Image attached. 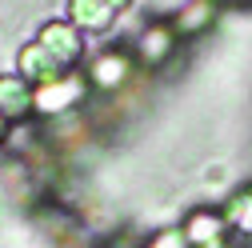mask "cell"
Masks as SVG:
<instances>
[{"mask_svg": "<svg viewBox=\"0 0 252 248\" xmlns=\"http://www.w3.org/2000/svg\"><path fill=\"white\" fill-rule=\"evenodd\" d=\"M84 92H88V80L76 76V72H64V76H56L48 84H36L32 112H40V116H64L68 108H76L84 100Z\"/></svg>", "mask_w": 252, "mask_h": 248, "instance_id": "1", "label": "cell"}, {"mask_svg": "<svg viewBox=\"0 0 252 248\" xmlns=\"http://www.w3.org/2000/svg\"><path fill=\"white\" fill-rule=\"evenodd\" d=\"M36 40H40L64 68H72L76 60H80V52H84V32H80L72 20H44L40 32H36Z\"/></svg>", "mask_w": 252, "mask_h": 248, "instance_id": "2", "label": "cell"}, {"mask_svg": "<svg viewBox=\"0 0 252 248\" xmlns=\"http://www.w3.org/2000/svg\"><path fill=\"white\" fill-rule=\"evenodd\" d=\"M16 72H20L28 84H48V80H56V76H64L68 68L60 64V60H56L40 40H28V44L16 52Z\"/></svg>", "mask_w": 252, "mask_h": 248, "instance_id": "3", "label": "cell"}, {"mask_svg": "<svg viewBox=\"0 0 252 248\" xmlns=\"http://www.w3.org/2000/svg\"><path fill=\"white\" fill-rule=\"evenodd\" d=\"M128 72H132V56L128 52H100L96 60L88 64V84L92 88H104V92H116L124 80H128Z\"/></svg>", "mask_w": 252, "mask_h": 248, "instance_id": "4", "label": "cell"}, {"mask_svg": "<svg viewBox=\"0 0 252 248\" xmlns=\"http://www.w3.org/2000/svg\"><path fill=\"white\" fill-rule=\"evenodd\" d=\"M32 84H28L20 72H0V116L8 120H24L32 112Z\"/></svg>", "mask_w": 252, "mask_h": 248, "instance_id": "5", "label": "cell"}, {"mask_svg": "<svg viewBox=\"0 0 252 248\" xmlns=\"http://www.w3.org/2000/svg\"><path fill=\"white\" fill-rule=\"evenodd\" d=\"M176 48V28L172 24H148L144 32L136 36V56L144 64H164Z\"/></svg>", "mask_w": 252, "mask_h": 248, "instance_id": "6", "label": "cell"}, {"mask_svg": "<svg viewBox=\"0 0 252 248\" xmlns=\"http://www.w3.org/2000/svg\"><path fill=\"white\" fill-rule=\"evenodd\" d=\"M68 20L80 28V32H108L116 12L104 4V0H68Z\"/></svg>", "mask_w": 252, "mask_h": 248, "instance_id": "7", "label": "cell"}, {"mask_svg": "<svg viewBox=\"0 0 252 248\" xmlns=\"http://www.w3.org/2000/svg\"><path fill=\"white\" fill-rule=\"evenodd\" d=\"M224 228H228V220L220 212H192L188 224H184V236H188V244H196V248H212V244H220Z\"/></svg>", "mask_w": 252, "mask_h": 248, "instance_id": "8", "label": "cell"}, {"mask_svg": "<svg viewBox=\"0 0 252 248\" xmlns=\"http://www.w3.org/2000/svg\"><path fill=\"white\" fill-rule=\"evenodd\" d=\"M212 0H188V4L176 12V32H188V36H192V32H200V28H208L212 24Z\"/></svg>", "mask_w": 252, "mask_h": 248, "instance_id": "9", "label": "cell"}, {"mask_svg": "<svg viewBox=\"0 0 252 248\" xmlns=\"http://www.w3.org/2000/svg\"><path fill=\"white\" fill-rule=\"evenodd\" d=\"M224 220H228L232 228H240V232H252V192H244V196H232V200H228Z\"/></svg>", "mask_w": 252, "mask_h": 248, "instance_id": "10", "label": "cell"}, {"mask_svg": "<svg viewBox=\"0 0 252 248\" xmlns=\"http://www.w3.org/2000/svg\"><path fill=\"white\" fill-rule=\"evenodd\" d=\"M148 248H192L188 244V236H184V228H164L160 236H156Z\"/></svg>", "mask_w": 252, "mask_h": 248, "instance_id": "11", "label": "cell"}, {"mask_svg": "<svg viewBox=\"0 0 252 248\" xmlns=\"http://www.w3.org/2000/svg\"><path fill=\"white\" fill-rule=\"evenodd\" d=\"M144 4H148L152 12H160V16H168V12L176 16V12H180V8L188 4V0H144Z\"/></svg>", "mask_w": 252, "mask_h": 248, "instance_id": "12", "label": "cell"}, {"mask_svg": "<svg viewBox=\"0 0 252 248\" xmlns=\"http://www.w3.org/2000/svg\"><path fill=\"white\" fill-rule=\"evenodd\" d=\"M8 136H12V120H8V116H0V144H4Z\"/></svg>", "mask_w": 252, "mask_h": 248, "instance_id": "13", "label": "cell"}, {"mask_svg": "<svg viewBox=\"0 0 252 248\" xmlns=\"http://www.w3.org/2000/svg\"><path fill=\"white\" fill-rule=\"evenodd\" d=\"M104 4H108L112 12H124V8H132V0H104Z\"/></svg>", "mask_w": 252, "mask_h": 248, "instance_id": "14", "label": "cell"}, {"mask_svg": "<svg viewBox=\"0 0 252 248\" xmlns=\"http://www.w3.org/2000/svg\"><path fill=\"white\" fill-rule=\"evenodd\" d=\"M212 248H220V244H212Z\"/></svg>", "mask_w": 252, "mask_h": 248, "instance_id": "15", "label": "cell"}]
</instances>
